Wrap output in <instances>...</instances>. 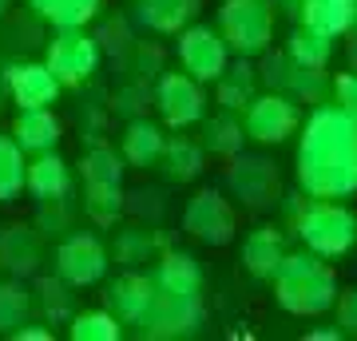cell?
Here are the masks:
<instances>
[{"instance_id": "8992f818", "label": "cell", "mask_w": 357, "mask_h": 341, "mask_svg": "<svg viewBox=\"0 0 357 341\" xmlns=\"http://www.w3.org/2000/svg\"><path fill=\"white\" fill-rule=\"evenodd\" d=\"M243 127H246V139L278 147V143H286L290 135H298V127H302V107H298V100L286 96V91H258L255 100L246 103Z\"/></svg>"}, {"instance_id": "7a4b0ae2", "label": "cell", "mask_w": 357, "mask_h": 341, "mask_svg": "<svg viewBox=\"0 0 357 341\" xmlns=\"http://www.w3.org/2000/svg\"><path fill=\"white\" fill-rule=\"evenodd\" d=\"M270 282H274V302L294 317H321L337 302V274L330 258L314 250L286 254Z\"/></svg>"}, {"instance_id": "5b68a950", "label": "cell", "mask_w": 357, "mask_h": 341, "mask_svg": "<svg viewBox=\"0 0 357 341\" xmlns=\"http://www.w3.org/2000/svg\"><path fill=\"white\" fill-rule=\"evenodd\" d=\"M274 0H222V8H218V32L227 40L230 56H246V60H255L262 52L270 48V40H274Z\"/></svg>"}, {"instance_id": "484cf974", "label": "cell", "mask_w": 357, "mask_h": 341, "mask_svg": "<svg viewBox=\"0 0 357 341\" xmlns=\"http://www.w3.org/2000/svg\"><path fill=\"white\" fill-rule=\"evenodd\" d=\"M286 56L294 63H302V68L326 72L333 60V36H326V32H318V28H310V24H294L290 40H286Z\"/></svg>"}, {"instance_id": "277c9868", "label": "cell", "mask_w": 357, "mask_h": 341, "mask_svg": "<svg viewBox=\"0 0 357 341\" xmlns=\"http://www.w3.org/2000/svg\"><path fill=\"white\" fill-rule=\"evenodd\" d=\"M203 294H175V290H159L155 286L147 310L135 321V338L143 341H178V338H195L203 326Z\"/></svg>"}, {"instance_id": "2e32d148", "label": "cell", "mask_w": 357, "mask_h": 341, "mask_svg": "<svg viewBox=\"0 0 357 341\" xmlns=\"http://www.w3.org/2000/svg\"><path fill=\"white\" fill-rule=\"evenodd\" d=\"M282 258H286V242H282L278 227H255L243 238V270L250 278L270 282L274 270L282 266Z\"/></svg>"}, {"instance_id": "74e56055", "label": "cell", "mask_w": 357, "mask_h": 341, "mask_svg": "<svg viewBox=\"0 0 357 341\" xmlns=\"http://www.w3.org/2000/svg\"><path fill=\"white\" fill-rule=\"evenodd\" d=\"M16 341H52V329H40V326H20L13 333Z\"/></svg>"}, {"instance_id": "4316f807", "label": "cell", "mask_w": 357, "mask_h": 341, "mask_svg": "<svg viewBox=\"0 0 357 341\" xmlns=\"http://www.w3.org/2000/svg\"><path fill=\"white\" fill-rule=\"evenodd\" d=\"M28 8L52 28H84L100 16L103 0H28Z\"/></svg>"}, {"instance_id": "8d00e7d4", "label": "cell", "mask_w": 357, "mask_h": 341, "mask_svg": "<svg viewBox=\"0 0 357 341\" xmlns=\"http://www.w3.org/2000/svg\"><path fill=\"white\" fill-rule=\"evenodd\" d=\"M274 8H278V16H290L294 24L302 20V8H306V0H274Z\"/></svg>"}, {"instance_id": "3957f363", "label": "cell", "mask_w": 357, "mask_h": 341, "mask_svg": "<svg viewBox=\"0 0 357 341\" xmlns=\"http://www.w3.org/2000/svg\"><path fill=\"white\" fill-rule=\"evenodd\" d=\"M294 234L321 258H342L357 246V215L342 199H310L294 215Z\"/></svg>"}, {"instance_id": "ac0fdd59", "label": "cell", "mask_w": 357, "mask_h": 341, "mask_svg": "<svg viewBox=\"0 0 357 341\" xmlns=\"http://www.w3.org/2000/svg\"><path fill=\"white\" fill-rule=\"evenodd\" d=\"M163 147H167V135H163V127H159V123H151L147 115L128 119L123 139H119V155H123V163H131V167H159Z\"/></svg>"}, {"instance_id": "e575fe53", "label": "cell", "mask_w": 357, "mask_h": 341, "mask_svg": "<svg viewBox=\"0 0 357 341\" xmlns=\"http://www.w3.org/2000/svg\"><path fill=\"white\" fill-rule=\"evenodd\" d=\"M330 96L345 115L357 119V72H337V76L330 79Z\"/></svg>"}, {"instance_id": "30bf717a", "label": "cell", "mask_w": 357, "mask_h": 341, "mask_svg": "<svg viewBox=\"0 0 357 341\" xmlns=\"http://www.w3.org/2000/svg\"><path fill=\"white\" fill-rule=\"evenodd\" d=\"M175 52H178V68L187 76H195L199 84H215L222 76V68L230 63V48L222 32L211 24H195V20L178 32Z\"/></svg>"}, {"instance_id": "7402d4cb", "label": "cell", "mask_w": 357, "mask_h": 341, "mask_svg": "<svg viewBox=\"0 0 357 341\" xmlns=\"http://www.w3.org/2000/svg\"><path fill=\"white\" fill-rule=\"evenodd\" d=\"M13 139L20 143L24 155L56 151V143H60V119L52 115V107H28V112L16 115Z\"/></svg>"}, {"instance_id": "1f68e13d", "label": "cell", "mask_w": 357, "mask_h": 341, "mask_svg": "<svg viewBox=\"0 0 357 341\" xmlns=\"http://www.w3.org/2000/svg\"><path fill=\"white\" fill-rule=\"evenodd\" d=\"M24 151L13 135H0V202H13L24 190Z\"/></svg>"}, {"instance_id": "f35d334b", "label": "cell", "mask_w": 357, "mask_h": 341, "mask_svg": "<svg viewBox=\"0 0 357 341\" xmlns=\"http://www.w3.org/2000/svg\"><path fill=\"white\" fill-rule=\"evenodd\" d=\"M306 338L310 341H342L345 333H342V326H333V329H310Z\"/></svg>"}, {"instance_id": "d590c367", "label": "cell", "mask_w": 357, "mask_h": 341, "mask_svg": "<svg viewBox=\"0 0 357 341\" xmlns=\"http://www.w3.org/2000/svg\"><path fill=\"white\" fill-rule=\"evenodd\" d=\"M333 310H337V326H342V333H354V338H357V286L337 290Z\"/></svg>"}, {"instance_id": "5bb4252c", "label": "cell", "mask_w": 357, "mask_h": 341, "mask_svg": "<svg viewBox=\"0 0 357 341\" xmlns=\"http://www.w3.org/2000/svg\"><path fill=\"white\" fill-rule=\"evenodd\" d=\"M155 294V278L151 274H139V270H128V274H119L115 282H107V290H103V305L112 310L123 326H135L139 314L147 310Z\"/></svg>"}, {"instance_id": "4fadbf2b", "label": "cell", "mask_w": 357, "mask_h": 341, "mask_svg": "<svg viewBox=\"0 0 357 341\" xmlns=\"http://www.w3.org/2000/svg\"><path fill=\"white\" fill-rule=\"evenodd\" d=\"M4 84H8V100L28 112V107H52L60 100V79L52 76V68L44 60H16L4 68Z\"/></svg>"}, {"instance_id": "cb8c5ba5", "label": "cell", "mask_w": 357, "mask_h": 341, "mask_svg": "<svg viewBox=\"0 0 357 341\" xmlns=\"http://www.w3.org/2000/svg\"><path fill=\"white\" fill-rule=\"evenodd\" d=\"M243 139H246V127L243 119L234 112H222L218 107V115H211L206 119L203 115V151L215 155V159H234V155L243 151Z\"/></svg>"}, {"instance_id": "52a82bcc", "label": "cell", "mask_w": 357, "mask_h": 341, "mask_svg": "<svg viewBox=\"0 0 357 341\" xmlns=\"http://www.w3.org/2000/svg\"><path fill=\"white\" fill-rule=\"evenodd\" d=\"M44 63L64 88H79L100 68V40L91 36L88 28H56V36L48 40Z\"/></svg>"}, {"instance_id": "ba28073f", "label": "cell", "mask_w": 357, "mask_h": 341, "mask_svg": "<svg viewBox=\"0 0 357 341\" xmlns=\"http://www.w3.org/2000/svg\"><path fill=\"white\" fill-rule=\"evenodd\" d=\"M227 187L230 195L243 202L246 211H274L282 202V179H278V167L262 159V155H234L227 159Z\"/></svg>"}, {"instance_id": "b9f144b4", "label": "cell", "mask_w": 357, "mask_h": 341, "mask_svg": "<svg viewBox=\"0 0 357 341\" xmlns=\"http://www.w3.org/2000/svg\"><path fill=\"white\" fill-rule=\"evenodd\" d=\"M8 8H13V0H0V16L8 13Z\"/></svg>"}, {"instance_id": "7c38bea8", "label": "cell", "mask_w": 357, "mask_h": 341, "mask_svg": "<svg viewBox=\"0 0 357 341\" xmlns=\"http://www.w3.org/2000/svg\"><path fill=\"white\" fill-rule=\"evenodd\" d=\"M56 274L72 286H96V282L107 274V246H103L96 234H68L60 246H56Z\"/></svg>"}, {"instance_id": "836d02e7", "label": "cell", "mask_w": 357, "mask_h": 341, "mask_svg": "<svg viewBox=\"0 0 357 341\" xmlns=\"http://www.w3.org/2000/svg\"><path fill=\"white\" fill-rule=\"evenodd\" d=\"M36 305L48 314V321H72V282L56 278H40L36 282Z\"/></svg>"}, {"instance_id": "e0dca14e", "label": "cell", "mask_w": 357, "mask_h": 341, "mask_svg": "<svg viewBox=\"0 0 357 341\" xmlns=\"http://www.w3.org/2000/svg\"><path fill=\"white\" fill-rule=\"evenodd\" d=\"M258 68L246 56H238L234 63H227L222 68V76L215 79V103L222 107V112H234V115H243L246 112V103L258 96Z\"/></svg>"}, {"instance_id": "d4e9b609", "label": "cell", "mask_w": 357, "mask_h": 341, "mask_svg": "<svg viewBox=\"0 0 357 341\" xmlns=\"http://www.w3.org/2000/svg\"><path fill=\"white\" fill-rule=\"evenodd\" d=\"M203 163H206V151L203 143L195 139H183V135H175V139H167L163 155H159V167H163V175L171 179V183H195V179L203 175Z\"/></svg>"}, {"instance_id": "8fae6325", "label": "cell", "mask_w": 357, "mask_h": 341, "mask_svg": "<svg viewBox=\"0 0 357 341\" xmlns=\"http://www.w3.org/2000/svg\"><path fill=\"white\" fill-rule=\"evenodd\" d=\"M155 107H159V119L167 127H195L203 123L206 115V96H203V84L187 72H163L159 84H155Z\"/></svg>"}, {"instance_id": "ffe728a7", "label": "cell", "mask_w": 357, "mask_h": 341, "mask_svg": "<svg viewBox=\"0 0 357 341\" xmlns=\"http://www.w3.org/2000/svg\"><path fill=\"white\" fill-rule=\"evenodd\" d=\"M151 278L159 290H175V294H203V266L199 258L187 250H171L167 246L159 254V266L151 270Z\"/></svg>"}, {"instance_id": "4dcf8cb0", "label": "cell", "mask_w": 357, "mask_h": 341, "mask_svg": "<svg viewBox=\"0 0 357 341\" xmlns=\"http://www.w3.org/2000/svg\"><path fill=\"white\" fill-rule=\"evenodd\" d=\"M72 341H119L123 333V321L103 305V310H84V314H72V326H68Z\"/></svg>"}, {"instance_id": "83f0119b", "label": "cell", "mask_w": 357, "mask_h": 341, "mask_svg": "<svg viewBox=\"0 0 357 341\" xmlns=\"http://www.w3.org/2000/svg\"><path fill=\"white\" fill-rule=\"evenodd\" d=\"M163 250H167V238L159 230L131 227V230H119V238H115V262H123V266L151 262L155 254H163Z\"/></svg>"}, {"instance_id": "6da1fadb", "label": "cell", "mask_w": 357, "mask_h": 341, "mask_svg": "<svg viewBox=\"0 0 357 341\" xmlns=\"http://www.w3.org/2000/svg\"><path fill=\"white\" fill-rule=\"evenodd\" d=\"M294 175L306 199L357 195V119L337 103H318L298 127Z\"/></svg>"}, {"instance_id": "f1b7e54d", "label": "cell", "mask_w": 357, "mask_h": 341, "mask_svg": "<svg viewBox=\"0 0 357 341\" xmlns=\"http://www.w3.org/2000/svg\"><path fill=\"white\" fill-rule=\"evenodd\" d=\"M84 215L100 227H112L123 215V183H84Z\"/></svg>"}, {"instance_id": "603a6c76", "label": "cell", "mask_w": 357, "mask_h": 341, "mask_svg": "<svg viewBox=\"0 0 357 341\" xmlns=\"http://www.w3.org/2000/svg\"><path fill=\"white\" fill-rule=\"evenodd\" d=\"M298 24H310L326 32V36H349L357 28V0H306L302 8V20Z\"/></svg>"}, {"instance_id": "f546056e", "label": "cell", "mask_w": 357, "mask_h": 341, "mask_svg": "<svg viewBox=\"0 0 357 341\" xmlns=\"http://www.w3.org/2000/svg\"><path fill=\"white\" fill-rule=\"evenodd\" d=\"M36 310V294L24 282H4L0 286V333L13 338L20 326H28V317Z\"/></svg>"}, {"instance_id": "9a60e30c", "label": "cell", "mask_w": 357, "mask_h": 341, "mask_svg": "<svg viewBox=\"0 0 357 341\" xmlns=\"http://www.w3.org/2000/svg\"><path fill=\"white\" fill-rule=\"evenodd\" d=\"M40 258H44V242L32 227H4L0 230V266L13 274V278H28L40 270Z\"/></svg>"}, {"instance_id": "44dd1931", "label": "cell", "mask_w": 357, "mask_h": 341, "mask_svg": "<svg viewBox=\"0 0 357 341\" xmlns=\"http://www.w3.org/2000/svg\"><path fill=\"white\" fill-rule=\"evenodd\" d=\"M24 190H32L40 202L64 199L72 190V171H68V163L56 151H40L24 171Z\"/></svg>"}, {"instance_id": "60d3db41", "label": "cell", "mask_w": 357, "mask_h": 341, "mask_svg": "<svg viewBox=\"0 0 357 341\" xmlns=\"http://www.w3.org/2000/svg\"><path fill=\"white\" fill-rule=\"evenodd\" d=\"M4 100H8V84H4V76H0V107H4Z\"/></svg>"}, {"instance_id": "d6a6232c", "label": "cell", "mask_w": 357, "mask_h": 341, "mask_svg": "<svg viewBox=\"0 0 357 341\" xmlns=\"http://www.w3.org/2000/svg\"><path fill=\"white\" fill-rule=\"evenodd\" d=\"M79 175H84V183H123V155L115 147H107V143H96L84 155Z\"/></svg>"}, {"instance_id": "ab89813d", "label": "cell", "mask_w": 357, "mask_h": 341, "mask_svg": "<svg viewBox=\"0 0 357 341\" xmlns=\"http://www.w3.org/2000/svg\"><path fill=\"white\" fill-rule=\"evenodd\" d=\"M345 60H349V68L357 72V28L349 32V44H345Z\"/></svg>"}, {"instance_id": "9c48e42d", "label": "cell", "mask_w": 357, "mask_h": 341, "mask_svg": "<svg viewBox=\"0 0 357 341\" xmlns=\"http://www.w3.org/2000/svg\"><path fill=\"white\" fill-rule=\"evenodd\" d=\"M183 230L199 238L203 246H227L238 234V215L222 190H199L191 195V202L183 206Z\"/></svg>"}, {"instance_id": "d6986e66", "label": "cell", "mask_w": 357, "mask_h": 341, "mask_svg": "<svg viewBox=\"0 0 357 341\" xmlns=\"http://www.w3.org/2000/svg\"><path fill=\"white\" fill-rule=\"evenodd\" d=\"M199 8H203V0H139L135 16L143 28H151L159 36H178L199 16Z\"/></svg>"}]
</instances>
